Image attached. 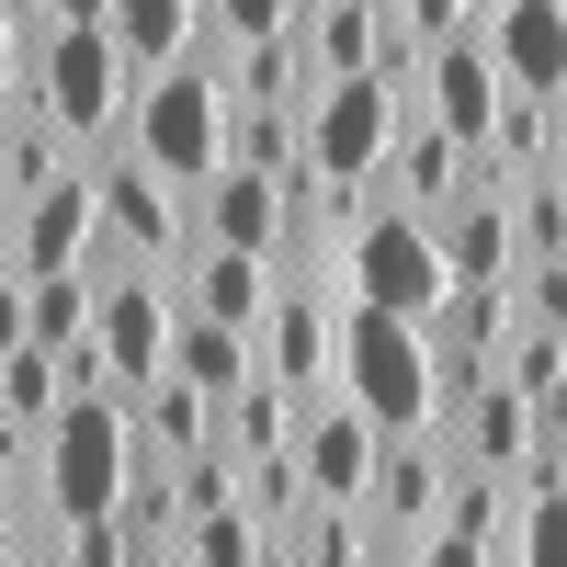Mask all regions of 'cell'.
I'll use <instances>...</instances> for the list:
<instances>
[{
  "instance_id": "obj_19",
  "label": "cell",
  "mask_w": 567,
  "mask_h": 567,
  "mask_svg": "<svg viewBox=\"0 0 567 567\" xmlns=\"http://www.w3.org/2000/svg\"><path fill=\"white\" fill-rule=\"evenodd\" d=\"M45 182H69V125L45 114V91H12V136H0V205H34Z\"/></svg>"
},
{
  "instance_id": "obj_11",
  "label": "cell",
  "mask_w": 567,
  "mask_h": 567,
  "mask_svg": "<svg viewBox=\"0 0 567 567\" xmlns=\"http://www.w3.org/2000/svg\"><path fill=\"white\" fill-rule=\"evenodd\" d=\"M307 477H318V499H374V465H386V420H374L352 386H329L318 409H307Z\"/></svg>"
},
{
  "instance_id": "obj_5",
  "label": "cell",
  "mask_w": 567,
  "mask_h": 567,
  "mask_svg": "<svg viewBox=\"0 0 567 567\" xmlns=\"http://www.w3.org/2000/svg\"><path fill=\"white\" fill-rule=\"evenodd\" d=\"M91 171H103V227H114V239L148 261V272H171V284H182V261H194V239H205V227H194V182L148 171L125 136H114Z\"/></svg>"
},
{
  "instance_id": "obj_29",
  "label": "cell",
  "mask_w": 567,
  "mask_h": 567,
  "mask_svg": "<svg viewBox=\"0 0 567 567\" xmlns=\"http://www.w3.org/2000/svg\"><path fill=\"white\" fill-rule=\"evenodd\" d=\"M58 23H114V0H58Z\"/></svg>"
},
{
  "instance_id": "obj_6",
  "label": "cell",
  "mask_w": 567,
  "mask_h": 567,
  "mask_svg": "<svg viewBox=\"0 0 567 567\" xmlns=\"http://www.w3.org/2000/svg\"><path fill=\"white\" fill-rule=\"evenodd\" d=\"M12 227H0V284H34V272H69L103 250V171H69L45 182L34 205H0Z\"/></svg>"
},
{
  "instance_id": "obj_28",
  "label": "cell",
  "mask_w": 567,
  "mask_h": 567,
  "mask_svg": "<svg viewBox=\"0 0 567 567\" xmlns=\"http://www.w3.org/2000/svg\"><path fill=\"white\" fill-rule=\"evenodd\" d=\"M398 12H409L420 34H432V45H443V34H465V23H477V0H398Z\"/></svg>"
},
{
  "instance_id": "obj_2",
  "label": "cell",
  "mask_w": 567,
  "mask_h": 567,
  "mask_svg": "<svg viewBox=\"0 0 567 567\" xmlns=\"http://www.w3.org/2000/svg\"><path fill=\"white\" fill-rule=\"evenodd\" d=\"M341 386L386 420V432H432L443 420V352H432V318H398V307H341Z\"/></svg>"
},
{
  "instance_id": "obj_21",
  "label": "cell",
  "mask_w": 567,
  "mask_h": 567,
  "mask_svg": "<svg viewBox=\"0 0 567 567\" xmlns=\"http://www.w3.org/2000/svg\"><path fill=\"white\" fill-rule=\"evenodd\" d=\"M205 34H216V23H205V0H114V45H125L148 80H159V69H182Z\"/></svg>"
},
{
  "instance_id": "obj_4",
  "label": "cell",
  "mask_w": 567,
  "mask_h": 567,
  "mask_svg": "<svg viewBox=\"0 0 567 567\" xmlns=\"http://www.w3.org/2000/svg\"><path fill=\"white\" fill-rule=\"evenodd\" d=\"M125 80H148V69L114 45V23H58V34H45L34 91H45V114H58L80 148H114V136H125V114H136Z\"/></svg>"
},
{
  "instance_id": "obj_13",
  "label": "cell",
  "mask_w": 567,
  "mask_h": 567,
  "mask_svg": "<svg viewBox=\"0 0 567 567\" xmlns=\"http://www.w3.org/2000/svg\"><path fill=\"white\" fill-rule=\"evenodd\" d=\"M272 296H284L272 250H227V239H194V261H182V307H205V318H227V329H261V318H272Z\"/></svg>"
},
{
  "instance_id": "obj_8",
  "label": "cell",
  "mask_w": 567,
  "mask_h": 567,
  "mask_svg": "<svg viewBox=\"0 0 567 567\" xmlns=\"http://www.w3.org/2000/svg\"><path fill=\"white\" fill-rule=\"evenodd\" d=\"M261 374L296 409H318L329 386H341V318L318 307V284H284L272 296V318H261Z\"/></svg>"
},
{
  "instance_id": "obj_14",
  "label": "cell",
  "mask_w": 567,
  "mask_h": 567,
  "mask_svg": "<svg viewBox=\"0 0 567 567\" xmlns=\"http://www.w3.org/2000/svg\"><path fill=\"white\" fill-rule=\"evenodd\" d=\"M443 420H454V454H465V465H499V477H523V465H534V443H545V432H534V398L511 386V374L465 386Z\"/></svg>"
},
{
  "instance_id": "obj_22",
  "label": "cell",
  "mask_w": 567,
  "mask_h": 567,
  "mask_svg": "<svg viewBox=\"0 0 567 567\" xmlns=\"http://www.w3.org/2000/svg\"><path fill=\"white\" fill-rule=\"evenodd\" d=\"M69 409V352L58 341H0V432H45Z\"/></svg>"
},
{
  "instance_id": "obj_24",
  "label": "cell",
  "mask_w": 567,
  "mask_h": 567,
  "mask_svg": "<svg viewBox=\"0 0 567 567\" xmlns=\"http://www.w3.org/2000/svg\"><path fill=\"white\" fill-rule=\"evenodd\" d=\"M511 216H523V261H567V194H556V171L511 182Z\"/></svg>"
},
{
  "instance_id": "obj_23",
  "label": "cell",
  "mask_w": 567,
  "mask_h": 567,
  "mask_svg": "<svg viewBox=\"0 0 567 567\" xmlns=\"http://www.w3.org/2000/svg\"><path fill=\"white\" fill-rule=\"evenodd\" d=\"M182 556L194 567H250V556H284V534L250 511V488L227 499V511H205V523H182Z\"/></svg>"
},
{
  "instance_id": "obj_18",
  "label": "cell",
  "mask_w": 567,
  "mask_h": 567,
  "mask_svg": "<svg viewBox=\"0 0 567 567\" xmlns=\"http://www.w3.org/2000/svg\"><path fill=\"white\" fill-rule=\"evenodd\" d=\"M171 374H194V386L227 409L261 374V329H227V318H205V307H182V329H171Z\"/></svg>"
},
{
  "instance_id": "obj_9",
  "label": "cell",
  "mask_w": 567,
  "mask_h": 567,
  "mask_svg": "<svg viewBox=\"0 0 567 567\" xmlns=\"http://www.w3.org/2000/svg\"><path fill=\"white\" fill-rule=\"evenodd\" d=\"M420 103H432L465 148H488L499 136V103H511V69H499V45H488V23H465V34H443L432 45V69H420Z\"/></svg>"
},
{
  "instance_id": "obj_26",
  "label": "cell",
  "mask_w": 567,
  "mask_h": 567,
  "mask_svg": "<svg viewBox=\"0 0 567 567\" xmlns=\"http://www.w3.org/2000/svg\"><path fill=\"white\" fill-rule=\"evenodd\" d=\"M205 23H216L227 45H261V34H296L307 0H205Z\"/></svg>"
},
{
  "instance_id": "obj_16",
  "label": "cell",
  "mask_w": 567,
  "mask_h": 567,
  "mask_svg": "<svg viewBox=\"0 0 567 567\" xmlns=\"http://www.w3.org/2000/svg\"><path fill=\"white\" fill-rule=\"evenodd\" d=\"M194 227L227 239V250H272V239H284V182L250 171V159H227L216 182H194Z\"/></svg>"
},
{
  "instance_id": "obj_7",
  "label": "cell",
  "mask_w": 567,
  "mask_h": 567,
  "mask_svg": "<svg viewBox=\"0 0 567 567\" xmlns=\"http://www.w3.org/2000/svg\"><path fill=\"white\" fill-rule=\"evenodd\" d=\"M398 114H409V91H398L386 69L329 80L318 103H307V171H386V148H398Z\"/></svg>"
},
{
  "instance_id": "obj_25",
  "label": "cell",
  "mask_w": 567,
  "mask_h": 567,
  "mask_svg": "<svg viewBox=\"0 0 567 567\" xmlns=\"http://www.w3.org/2000/svg\"><path fill=\"white\" fill-rule=\"evenodd\" d=\"M511 556L567 567V477H534V488H523V534H511Z\"/></svg>"
},
{
  "instance_id": "obj_17",
  "label": "cell",
  "mask_w": 567,
  "mask_h": 567,
  "mask_svg": "<svg viewBox=\"0 0 567 567\" xmlns=\"http://www.w3.org/2000/svg\"><path fill=\"white\" fill-rule=\"evenodd\" d=\"M488 45H499L511 91H545V103H567V0H499Z\"/></svg>"
},
{
  "instance_id": "obj_1",
  "label": "cell",
  "mask_w": 567,
  "mask_h": 567,
  "mask_svg": "<svg viewBox=\"0 0 567 567\" xmlns=\"http://www.w3.org/2000/svg\"><path fill=\"white\" fill-rule=\"evenodd\" d=\"M227 125H239V91H227V34H205L182 69L136 80V114H125V148L171 171V182H216L227 171Z\"/></svg>"
},
{
  "instance_id": "obj_10",
  "label": "cell",
  "mask_w": 567,
  "mask_h": 567,
  "mask_svg": "<svg viewBox=\"0 0 567 567\" xmlns=\"http://www.w3.org/2000/svg\"><path fill=\"white\" fill-rule=\"evenodd\" d=\"M454 420H432V432H386V465H374V534H432L443 523V488H454Z\"/></svg>"
},
{
  "instance_id": "obj_30",
  "label": "cell",
  "mask_w": 567,
  "mask_h": 567,
  "mask_svg": "<svg viewBox=\"0 0 567 567\" xmlns=\"http://www.w3.org/2000/svg\"><path fill=\"white\" fill-rule=\"evenodd\" d=\"M545 171H556V194H567V114H556V159H545Z\"/></svg>"
},
{
  "instance_id": "obj_12",
  "label": "cell",
  "mask_w": 567,
  "mask_h": 567,
  "mask_svg": "<svg viewBox=\"0 0 567 567\" xmlns=\"http://www.w3.org/2000/svg\"><path fill=\"white\" fill-rule=\"evenodd\" d=\"M523 477H499V465H454L443 488V523H432V567H488L511 556V534H523V499H511Z\"/></svg>"
},
{
  "instance_id": "obj_3",
  "label": "cell",
  "mask_w": 567,
  "mask_h": 567,
  "mask_svg": "<svg viewBox=\"0 0 567 567\" xmlns=\"http://www.w3.org/2000/svg\"><path fill=\"white\" fill-rule=\"evenodd\" d=\"M341 296L363 307H398V318H443L454 296V261H443V216H420V205H374L363 216V239L341 250Z\"/></svg>"
},
{
  "instance_id": "obj_15",
  "label": "cell",
  "mask_w": 567,
  "mask_h": 567,
  "mask_svg": "<svg viewBox=\"0 0 567 567\" xmlns=\"http://www.w3.org/2000/svg\"><path fill=\"white\" fill-rule=\"evenodd\" d=\"M443 261H454V284H511V272H523V216H511V182H477V194L443 216Z\"/></svg>"
},
{
  "instance_id": "obj_20",
  "label": "cell",
  "mask_w": 567,
  "mask_h": 567,
  "mask_svg": "<svg viewBox=\"0 0 567 567\" xmlns=\"http://www.w3.org/2000/svg\"><path fill=\"white\" fill-rule=\"evenodd\" d=\"M307 58L318 80H363L386 58V0H307Z\"/></svg>"
},
{
  "instance_id": "obj_27",
  "label": "cell",
  "mask_w": 567,
  "mask_h": 567,
  "mask_svg": "<svg viewBox=\"0 0 567 567\" xmlns=\"http://www.w3.org/2000/svg\"><path fill=\"white\" fill-rule=\"evenodd\" d=\"M523 284V318H545V329H567V261H523L511 272Z\"/></svg>"
}]
</instances>
